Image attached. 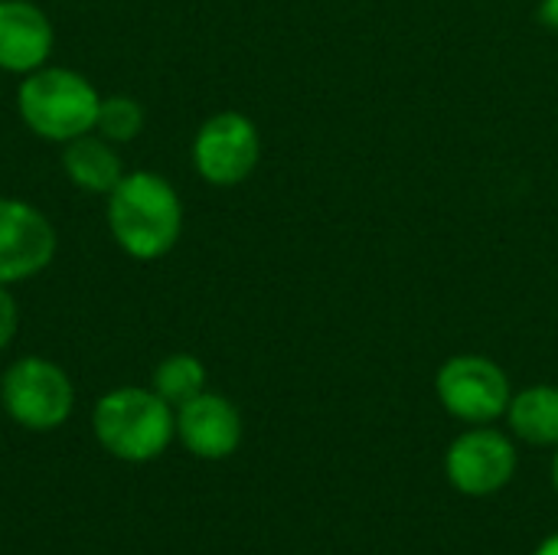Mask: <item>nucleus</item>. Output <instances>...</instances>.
<instances>
[{"instance_id":"1","label":"nucleus","mask_w":558,"mask_h":555,"mask_svg":"<svg viewBox=\"0 0 558 555\" xmlns=\"http://www.w3.org/2000/svg\"><path fill=\"white\" fill-rule=\"evenodd\" d=\"M108 200V232L114 245L137 258L157 262L183 236V200L177 186L154 170H128Z\"/></svg>"},{"instance_id":"2","label":"nucleus","mask_w":558,"mask_h":555,"mask_svg":"<svg viewBox=\"0 0 558 555\" xmlns=\"http://www.w3.org/2000/svg\"><path fill=\"white\" fill-rule=\"evenodd\" d=\"M92 432L111 458L144 464L160 458L177 438V409L154 389L121 386L95 402Z\"/></svg>"},{"instance_id":"3","label":"nucleus","mask_w":558,"mask_h":555,"mask_svg":"<svg viewBox=\"0 0 558 555\" xmlns=\"http://www.w3.org/2000/svg\"><path fill=\"white\" fill-rule=\"evenodd\" d=\"M98 108V88L69 65L46 62L43 69L23 75L16 88V111L23 124L49 144H69L95 131Z\"/></svg>"},{"instance_id":"4","label":"nucleus","mask_w":558,"mask_h":555,"mask_svg":"<svg viewBox=\"0 0 558 555\" xmlns=\"http://www.w3.org/2000/svg\"><path fill=\"white\" fill-rule=\"evenodd\" d=\"M0 402L20 429L52 432L69 422L75 386L59 363L46 357H20L0 376Z\"/></svg>"},{"instance_id":"5","label":"nucleus","mask_w":558,"mask_h":555,"mask_svg":"<svg viewBox=\"0 0 558 555\" xmlns=\"http://www.w3.org/2000/svg\"><path fill=\"white\" fill-rule=\"evenodd\" d=\"M438 399L448 415L468 422V425H490L500 415H507L513 389L510 376L487 357L461 353L451 357L435 379Z\"/></svg>"},{"instance_id":"6","label":"nucleus","mask_w":558,"mask_h":555,"mask_svg":"<svg viewBox=\"0 0 558 555\" xmlns=\"http://www.w3.org/2000/svg\"><path fill=\"white\" fill-rule=\"evenodd\" d=\"M262 157V137L242 111H219L206 118L193 137V167L213 186L245 183Z\"/></svg>"},{"instance_id":"7","label":"nucleus","mask_w":558,"mask_h":555,"mask_svg":"<svg viewBox=\"0 0 558 555\" xmlns=\"http://www.w3.org/2000/svg\"><path fill=\"white\" fill-rule=\"evenodd\" d=\"M59 249L49 216L16 196H0V285L13 288L43 275Z\"/></svg>"},{"instance_id":"8","label":"nucleus","mask_w":558,"mask_h":555,"mask_svg":"<svg viewBox=\"0 0 558 555\" xmlns=\"http://www.w3.org/2000/svg\"><path fill=\"white\" fill-rule=\"evenodd\" d=\"M445 474L464 497H494L517 474V448L504 432L474 425L451 442L445 455Z\"/></svg>"},{"instance_id":"9","label":"nucleus","mask_w":558,"mask_h":555,"mask_svg":"<svg viewBox=\"0 0 558 555\" xmlns=\"http://www.w3.org/2000/svg\"><path fill=\"white\" fill-rule=\"evenodd\" d=\"M177 438L203 461H222L242 445V415L219 393H199L177 409Z\"/></svg>"},{"instance_id":"10","label":"nucleus","mask_w":558,"mask_h":555,"mask_svg":"<svg viewBox=\"0 0 558 555\" xmlns=\"http://www.w3.org/2000/svg\"><path fill=\"white\" fill-rule=\"evenodd\" d=\"M56 29L49 13L33 0H0V72L29 75L52 56Z\"/></svg>"},{"instance_id":"11","label":"nucleus","mask_w":558,"mask_h":555,"mask_svg":"<svg viewBox=\"0 0 558 555\" xmlns=\"http://www.w3.org/2000/svg\"><path fill=\"white\" fill-rule=\"evenodd\" d=\"M59 160H62L69 183L78 186L82 193H92V196H108L121 183V177L128 173L124 160L118 154V144L105 141L98 131H88V134L62 144Z\"/></svg>"},{"instance_id":"12","label":"nucleus","mask_w":558,"mask_h":555,"mask_svg":"<svg viewBox=\"0 0 558 555\" xmlns=\"http://www.w3.org/2000/svg\"><path fill=\"white\" fill-rule=\"evenodd\" d=\"M510 429L520 442L558 448V386H530L510 399Z\"/></svg>"},{"instance_id":"13","label":"nucleus","mask_w":558,"mask_h":555,"mask_svg":"<svg viewBox=\"0 0 558 555\" xmlns=\"http://www.w3.org/2000/svg\"><path fill=\"white\" fill-rule=\"evenodd\" d=\"M150 389L163 402H170L173 409H180L193 396L206 393V366L193 353H173V357H167V360L157 363L154 379H150Z\"/></svg>"},{"instance_id":"14","label":"nucleus","mask_w":558,"mask_h":555,"mask_svg":"<svg viewBox=\"0 0 558 555\" xmlns=\"http://www.w3.org/2000/svg\"><path fill=\"white\" fill-rule=\"evenodd\" d=\"M147 124V114H144V105L131 95H108L101 98V108H98V121H95V131L111 141V144H131L141 137Z\"/></svg>"},{"instance_id":"15","label":"nucleus","mask_w":558,"mask_h":555,"mask_svg":"<svg viewBox=\"0 0 558 555\" xmlns=\"http://www.w3.org/2000/svg\"><path fill=\"white\" fill-rule=\"evenodd\" d=\"M16 330H20V304H16V294L0 285V353L16 340Z\"/></svg>"},{"instance_id":"16","label":"nucleus","mask_w":558,"mask_h":555,"mask_svg":"<svg viewBox=\"0 0 558 555\" xmlns=\"http://www.w3.org/2000/svg\"><path fill=\"white\" fill-rule=\"evenodd\" d=\"M539 16H543V23H546L549 29H556L558 33V0H543Z\"/></svg>"},{"instance_id":"17","label":"nucleus","mask_w":558,"mask_h":555,"mask_svg":"<svg viewBox=\"0 0 558 555\" xmlns=\"http://www.w3.org/2000/svg\"><path fill=\"white\" fill-rule=\"evenodd\" d=\"M533 555H558V533H553L549 540H543V546Z\"/></svg>"},{"instance_id":"18","label":"nucleus","mask_w":558,"mask_h":555,"mask_svg":"<svg viewBox=\"0 0 558 555\" xmlns=\"http://www.w3.org/2000/svg\"><path fill=\"white\" fill-rule=\"evenodd\" d=\"M553 487H556V494H558V451H556V458H553Z\"/></svg>"}]
</instances>
